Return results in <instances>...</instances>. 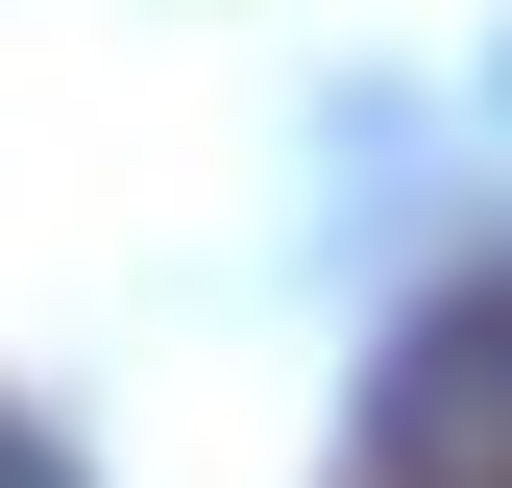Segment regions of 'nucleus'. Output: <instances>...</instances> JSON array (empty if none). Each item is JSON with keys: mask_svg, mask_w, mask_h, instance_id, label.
<instances>
[{"mask_svg": "<svg viewBox=\"0 0 512 488\" xmlns=\"http://www.w3.org/2000/svg\"><path fill=\"white\" fill-rule=\"evenodd\" d=\"M366 440H391V488H512V269H464V293L391 342Z\"/></svg>", "mask_w": 512, "mask_h": 488, "instance_id": "f257e3e1", "label": "nucleus"}, {"mask_svg": "<svg viewBox=\"0 0 512 488\" xmlns=\"http://www.w3.org/2000/svg\"><path fill=\"white\" fill-rule=\"evenodd\" d=\"M0 488H98V464H74V440H25V415H0Z\"/></svg>", "mask_w": 512, "mask_h": 488, "instance_id": "f03ea898", "label": "nucleus"}]
</instances>
